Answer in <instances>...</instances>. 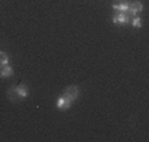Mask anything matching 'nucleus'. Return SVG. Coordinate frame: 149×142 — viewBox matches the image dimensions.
Wrapping results in <instances>:
<instances>
[{
  "label": "nucleus",
  "mask_w": 149,
  "mask_h": 142,
  "mask_svg": "<svg viewBox=\"0 0 149 142\" xmlns=\"http://www.w3.org/2000/svg\"><path fill=\"white\" fill-rule=\"evenodd\" d=\"M143 3L141 1H139V0H136V1H132V3H130V8H128V12H127V15H130V16H136L137 13H140L141 11H143Z\"/></svg>",
  "instance_id": "obj_1"
},
{
  "label": "nucleus",
  "mask_w": 149,
  "mask_h": 142,
  "mask_svg": "<svg viewBox=\"0 0 149 142\" xmlns=\"http://www.w3.org/2000/svg\"><path fill=\"white\" fill-rule=\"evenodd\" d=\"M71 104H73V101H71L70 98H68L66 96H61L57 100V108H58L59 110H68L71 106Z\"/></svg>",
  "instance_id": "obj_2"
},
{
  "label": "nucleus",
  "mask_w": 149,
  "mask_h": 142,
  "mask_svg": "<svg viewBox=\"0 0 149 142\" xmlns=\"http://www.w3.org/2000/svg\"><path fill=\"white\" fill-rule=\"evenodd\" d=\"M112 21H113V24H119V25L127 24L128 21H130V15L124 13V12H118V13L113 15Z\"/></svg>",
  "instance_id": "obj_3"
},
{
  "label": "nucleus",
  "mask_w": 149,
  "mask_h": 142,
  "mask_svg": "<svg viewBox=\"0 0 149 142\" xmlns=\"http://www.w3.org/2000/svg\"><path fill=\"white\" fill-rule=\"evenodd\" d=\"M63 96H66L68 98H70L71 101L74 102V101L78 98V96H79L78 86L71 85V86H69V88H66V90H65V93H63Z\"/></svg>",
  "instance_id": "obj_4"
},
{
  "label": "nucleus",
  "mask_w": 149,
  "mask_h": 142,
  "mask_svg": "<svg viewBox=\"0 0 149 142\" xmlns=\"http://www.w3.org/2000/svg\"><path fill=\"white\" fill-rule=\"evenodd\" d=\"M112 8L118 12H124V13H127L128 8H130V1H127V0H119V1L112 4Z\"/></svg>",
  "instance_id": "obj_5"
},
{
  "label": "nucleus",
  "mask_w": 149,
  "mask_h": 142,
  "mask_svg": "<svg viewBox=\"0 0 149 142\" xmlns=\"http://www.w3.org/2000/svg\"><path fill=\"white\" fill-rule=\"evenodd\" d=\"M15 89H16L20 98H26L29 96V90L25 85H17V86H15Z\"/></svg>",
  "instance_id": "obj_6"
},
{
  "label": "nucleus",
  "mask_w": 149,
  "mask_h": 142,
  "mask_svg": "<svg viewBox=\"0 0 149 142\" xmlns=\"http://www.w3.org/2000/svg\"><path fill=\"white\" fill-rule=\"evenodd\" d=\"M12 74H13V69H12V66H9V65L1 66V69H0V76L3 77V78L11 77Z\"/></svg>",
  "instance_id": "obj_7"
},
{
  "label": "nucleus",
  "mask_w": 149,
  "mask_h": 142,
  "mask_svg": "<svg viewBox=\"0 0 149 142\" xmlns=\"http://www.w3.org/2000/svg\"><path fill=\"white\" fill-rule=\"evenodd\" d=\"M8 98L11 100V101H13V102H16V101H19V100H21L19 97V94H17V92H16V89L15 88H11L8 90Z\"/></svg>",
  "instance_id": "obj_8"
},
{
  "label": "nucleus",
  "mask_w": 149,
  "mask_h": 142,
  "mask_svg": "<svg viewBox=\"0 0 149 142\" xmlns=\"http://www.w3.org/2000/svg\"><path fill=\"white\" fill-rule=\"evenodd\" d=\"M8 63H9V59H8V56H7V53L0 52V65L6 66V65H8Z\"/></svg>",
  "instance_id": "obj_9"
},
{
  "label": "nucleus",
  "mask_w": 149,
  "mask_h": 142,
  "mask_svg": "<svg viewBox=\"0 0 149 142\" xmlns=\"http://www.w3.org/2000/svg\"><path fill=\"white\" fill-rule=\"evenodd\" d=\"M131 24H132V27H135V28H141V25H143V23H141V19H140V17H136V16L132 19Z\"/></svg>",
  "instance_id": "obj_10"
}]
</instances>
